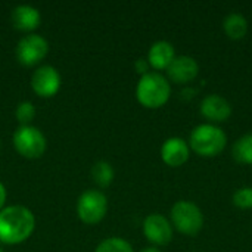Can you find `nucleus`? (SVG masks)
I'll return each mask as SVG.
<instances>
[{"label":"nucleus","instance_id":"obj_1","mask_svg":"<svg viewBox=\"0 0 252 252\" xmlns=\"http://www.w3.org/2000/svg\"><path fill=\"white\" fill-rule=\"evenodd\" d=\"M34 229L35 217L27 207L12 205L0 211V242L18 245L27 241Z\"/></svg>","mask_w":252,"mask_h":252},{"label":"nucleus","instance_id":"obj_2","mask_svg":"<svg viewBox=\"0 0 252 252\" xmlns=\"http://www.w3.org/2000/svg\"><path fill=\"white\" fill-rule=\"evenodd\" d=\"M170 96V83L159 72H148L140 77L136 87V97L142 106L149 109H158L168 102Z\"/></svg>","mask_w":252,"mask_h":252},{"label":"nucleus","instance_id":"obj_3","mask_svg":"<svg viewBox=\"0 0 252 252\" xmlns=\"http://www.w3.org/2000/svg\"><path fill=\"white\" fill-rule=\"evenodd\" d=\"M189 143L195 154H198L199 157L213 158L224 151L227 145V137L220 127L213 124H201L195 127L190 133Z\"/></svg>","mask_w":252,"mask_h":252},{"label":"nucleus","instance_id":"obj_4","mask_svg":"<svg viewBox=\"0 0 252 252\" xmlns=\"http://www.w3.org/2000/svg\"><path fill=\"white\" fill-rule=\"evenodd\" d=\"M173 226L186 236H196L204 226V216L190 201H177L171 208Z\"/></svg>","mask_w":252,"mask_h":252},{"label":"nucleus","instance_id":"obj_5","mask_svg":"<svg viewBox=\"0 0 252 252\" xmlns=\"http://www.w3.org/2000/svg\"><path fill=\"white\" fill-rule=\"evenodd\" d=\"M13 146L19 155L24 158L35 159L40 158L46 148L47 140L44 134L32 126H19L13 133Z\"/></svg>","mask_w":252,"mask_h":252},{"label":"nucleus","instance_id":"obj_6","mask_svg":"<svg viewBox=\"0 0 252 252\" xmlns=\"http://www.w3.org/2000/svg\"><path fill=\"white\" fill-rule=\"evenodd\" d=\"M108 213V198L97 189L83 192L77 201L78 219L86 224H97Z\"/></svg>","mask_w":252,"mask_h":252},{"label":"nucleus","instance_id":"obj_7","mask_svg":"<svg viewBox=\"0 0 252 252\" xmlns=\"http://www.w3.org/2000/svg\"><path fill=\"white\" fill-rule=\"evenodd\" d=\"M49 52V43L38 34H27L16 44V59L24 66L40 63Z\"/></svg>","mask_w":252,"mask_h":252},{"label":"nucleus","instance_id":"obj_8","mask_svg":"<svg viewBox=\"0 0 252 252\" xmlns=\"http://www.w3.org/2000/svg\"><path fill=\"white\" fill-rule=\"evenodd\" d=\"M31 89L40 97H52L61 89V74L52 65L38 66L31 75Z\"/></svg>","mask_w":252,"mask_h":252},{"label":"nucleus","instance_id":"obj_9","mask_svg":"<svg viewBox=\"0 0 252 252\" xmlns=\"http://www.w3.org/2000/svg\"><path fill=\"white\" fill-rule=\"evenodd\" d=\"M143 235L154 245H167L173 239L171 223L161 214H151L143 221Z\"/></svg>","mask_w":252,"mask_h":252},{"label":"nucleus","instance_id":"obj_10","mask_svg":"<svg viewBox=\"0 0 252 252\" xmlns=\"http://www.w3.org/2000/svg\"><path fill=\"white\" fill-rule=\"evenodd\" d=\"M199 65L192 56H176L171 65L167 68V75L173 83L177 84H186L193 81L198 77Z\"/></svg>","mask_w":252,"mask_h":252},{"label":"nucleus","instance_id":"obj_11","mask_svg":"<svg viewBox=\"0 0 252 252\" xmlns=\"http://www.w3.org/2000/svg\"><path fill=\"white\" fill-rule=\"evenodd\" d=\"M10 22L12 27L18 31L30 32L38 28L41 22V15L37 7L30 4H18L10 12Z\"/></svg>","mask_w":252,"mask_h":252},{"label":"nucleus","instance_id":"obj_12","mask_svg":"<svg viewBox=\"0 0 252 252\" xmlns=\"http://www.w3.org/2000/svg\"><path fill=\"white\" fill-rule=\"evenodd\" d=\"M189 146L182 137H170L164 142L161 148L162 161L173 168L182 167L189 159Z\"/></svg>","mask_w":252,"mask_h":252},{"label":"nucleus","instance_id":"obj_13","mask_svg":"<svg viewBox=\"0 0 252 252\" xmlns=\"http://www.w3.org/2000/svg\"><path fill=\"white\" fill-rule=\"evenodd\" d=\"M201 114L213 123H223L232 115V105L220 94H210L201 102Z\"/></svg>","mask_w":252,"mask_h":252},{"label":"nucleus","instance_id":"obj_14","mask_svg":"<svg viewBox=\"0 0 252 252\" xmlns=\"http://www.w3.org/2000/svg\"><path fill=\"white\" fill-rule=\"evenodd\" d=\"M174 58H176L174 47H173L171 43H168L165 40H161V41L154 43L151 46L149 52H148L149 66H152L157 71L167 69L171 65V62L174 61Z\"/></svg>","mask_w":252,"mask_h":252},{"label":"nucleus","instance_id":"obj_15","mask_svg":"<svg viewBox=\"0 0 252 252\" xmlns=\"http://www.w3.org/2000/svg\"><path fill=\"white\" fill-rule=\"evenodd\" d=\"M223 28H224V32L229 38L241 40L247 35L248 21L241 13H230L226 16V19L223 22Z\"/></svg>","mask_w":252,"mask_h":252},{"label":"nucleus","instance_id":"obj_16","mask_svg":"<svg viewBox=\"0 0 252 252\" xmlns=\"http://www.w3.org/2000/svg\"><path fill=\"white\" fill-rule=\"evenodd\" d=\"M233 158L244 165H252V133L239 137L233 145Z\"/></svg>","mask_w":252,"mask_h":252},{"label":"nucleus","instance_id":"obj_17","mask_svg":"<svg viewBox=\"0 0 252 252\" xmlns=\"http://www.w3.org/2000/svg\"><path fill=\"white\" fill-rule=\"evenodd\" d=\"M114 168L108 161H97L92 167V179L99 188H108L114 180Z\"/></svg>","mask_w":252,"mask_h":252},{"label":"nucleus","instance_id":"obj_18","mask_svg":"<svg viewBox=\"0 0 252 252\" xmlns=\"http://www.w3.org/2000/svg\"><path fill=\"white\" fill-rule=\"evenodd\" d=\"M94 252H133V248L126 239L108 238L97 245Z\"/></svg>","mask_w":252,"mask_h":252},{"label":"nucleus","instance_id":"obj_19","mask_svg":"<svg viewBox=\"0 0 252 252\" xmlns=\"http://www.w3.org/2000/svg\"><path fill=\"white\" fill-rule=\"evenodd\" d=\"M15 115H16V120L19 121L21 126H30V123L32 121V118L35 115V108H34L32 102L24 100V102L18 103Z\"/></svg>","mask_w":252,"mask_h":252},{"label":"nucleus","instance_id":"obj_20","mask_svg":"<svg viewBox=\"0 0 252 252\" xmlns=\"http://www.w3.org/2000/svg\"><path fill=\"white\" fill-rule=\"evenodd\" d=\"M235 207L241 210H251L252 208V188H242L235 192L233 195Z\"/></svg>","mask_w":252,"mask_h":252},{"label":"nucleus","instance_id":"obj_21","mask_svg":"<svg viewBox=\"0 0 252 252\" xmlns=\"http://www.w3.org/2000/svg\"><path fill=\"white\" fill-rule=\"evenodd\" d=\"M134 68L142 75L148 74L149 72V62H148V59H137L136 63H134Z\"/></svg>","mask_w":252,"mask_h":252},{"label":"nucleus","instance_id":"obj_22","mask_svg":"<svg viewBox=\"0 0 252 252\" xmlns=\"http://www.w3.org/2000/svg\"><path fill=\"white\" fill-rule=\"evenodd\" d=\"M4 202H6V188H4V185L0 182V211L3 210Z\"/></svg>","mask_w":252,"mask_h":252},{"label":"nucleus","instance_id":"obj_23","mask_svg":"<svg viewBox=\"0 0 252 252\" xmlns=\"http://www.w3.org/2000/svg\"><path fill=\"white\" fill-rule=\"evenodd\" d=\"M142 252H161L159 250H157V248H146V250H143Z\"/></svg>","mask_w":252,"mask_h":252},{"label":"nucleus","instance_id":"obj_24","mask_svg":"<svg viewBox=\"0 0 252 252\" xmlns=\"http://www.w3.org/2000/svg\"><path fill=\"white\" fill-rule=\"evenodd\" d=\"M0 252H3V251H1V250H0Z\"/></svg>","mask_w":252,"mask_h":252}]
</instances>
